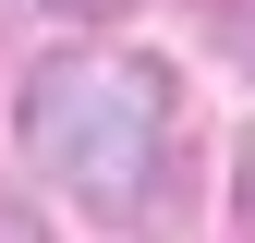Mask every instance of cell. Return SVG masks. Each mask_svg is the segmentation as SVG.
Here are the masks:
<instances>
[{
  "label": "cell",
  "mask_w": 255,
  "mask_h": 243,
  "mask_svg": "<svg viewBox=\"0 0 255 243\" xmlns=\"http://www.w3.org/2000/svg\"><path fill=\"white\" fill-rule=\"evenodd\" d=\"M49 12H122V0H49Z\"/></svg>",
  "instance_id": "cell-4"
},
{
  "label": "cell",
  "mask_w": 255,
  "mask_h": 243,
  "mask_svg": "<svg viewBox=\"0 0 255 243\" xmlns=\"http://www.w3.org/2000/svg\"><path fill=\"white\" fill-rule=\"evenodd\" d=\"M170 134H182V98H170V61L146 49H49L24 73V158L110 231L158 219Z\"/></svg>",
  "instance_id": "cell-1"
},
{
  "label": "cell",
  "mask_w": 255,
  "mask_h": 243,
  "mask_svg": "<svg viewBox=\"0 0 255 243\" xmlns=\"http://www.w3.org/2000/svg\"><path fill=\"white\" fill-rule=\"evenodd\" d=\"M0 243H49V231H37V219H24V207H0Z\"/></svg>",
  "instance_id": "cell-3"
},
{
  "label": "cell",
  "mask_w": 255,
  "mask_h": 243,
  "mask_svg": "<svg viewBox=\"0 0 255 243\" xmlns=\"http://www.w3.org/2000/svg\"><path fill=\"white\" fill-rule=\"evenodd\" d=\"M207 24H219V49L255 73V0H207Z\"/></svg>",
  "instance_id": "cell-2"
}]
</instances>
